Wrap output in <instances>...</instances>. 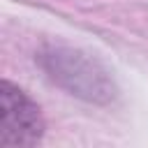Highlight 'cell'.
<instances>
[{
	"mask_svg": "<svg viewBox=\"0 0 148 148\" xmlns=\"http://www.w3.org/2000/svg\"><path fill=\"white\" fill-rule=\"evenodd\" d=\"M46 76L74 97L92 104H109L116 95V86L109 72L86 53L69 46H44L37 56Z\"/></svg>",
	"mask_w": 148,
	"mask_h": 148,
	"instance_id": "obj_1",
	"label": "cell"
},
{
	"mask_svg": "<svg viewBox=\"0 0 148 148\" xmlns=\"http://www.w3.org/2000/svg\"><path fill=\"white\" fill-rule=\"evenodd\" d=\"M0 146H35L44 134L39 106L14 83L0 86Z\"/></svg>",
	"mask_w": 148,
	"mask_h": 148,
	"instance_id": "obj_2",
	"label": "cell"
}]
</instances>
